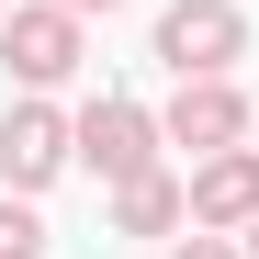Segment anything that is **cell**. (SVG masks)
<instances>
[{"label": "cell", "instance_id": "10", "mask_svg": "<svg viewBox=\"0 0 259 259\" xmlns=\"http://www.w3.org/2000/svg\"><path fill=\"white\" fill-rule=\"evenodd\" d=\"M68 12H113V0H68Z\"/></svg>", "mask_w": 259, "mask_h": 259}, {"label": "cell", "instance_id": "4", "mask_svg": "<svg viewBox=\"0 0 259 259\" xmlns=\"http://www.w3.org/2000/svg\"><path fill=\"white\" fill-rule=\"evenodd\" d=\"M0 68H12L23 91H57V79L79 68V12H68V0H34V12H12V23H0Z\"/></svg>", "mask_w": 259, "mask_h": 259}, {"label": "cell", "instance_id": "6", "mask_svg": "<svg viewBox=\"0 0 259 259\" xmlns=\"http://www.w3.org/2000/svg\"><path fill=\"white\" fill-rule=\"evenodd\" d=\"M192 226H214V237H248L259 226V147H214L192 169Z\"/></svg>", "mask_w": 259, "mask_h": 259}, {"label": "cell", "instance_id": "12", "mask_svg": "<svg viewBox=\"0 0 259 259\" xmlns=\"http://www.w3.org/2000/svg\"><path fill=\"white\" fill-rule=\"evenodd\" d=\"M0 23H12V0H0Z\"/></svg>", "mask_w": 259, "mask_h": 259}, {"label": "cell", "instance_id": "7", "mask_svg": "<svg viewBox=\"0 0 259 259\" xmlns=\"http://www.w3.org/2000/svg\"><path fill=\"white\" fill-rule=\"evenodd\" d=\"M113 226L124 237H169V226H192V192L169 169H136V181H113Z\"/></svg>", "mask_w": 259, "mask_h": 259}, {"label": "cell", "instance_id": "5", "mask_svg": "<svg viewBox=\"0 0 259 259\" xmlns=\"http://www.w3.org/2000/svg\"><path fill=\"white\" fill-rule=\"evenodd\" d=\"M158 124H169V147H192V158H214V147H248V91H237V79H181Z\"/></svg>", "mask_w": 259, "mask_h": 259}, {"label": "cell", "instance_id": "1", "mask_svg": "<svg viewBox=\"0 0 259 259\" xmlns=\"http://www.w3.org/2000/svg\"><path fill=\"white\" fill-rule=\"evenodd\" d=\"M248 57V12L237 0H169L158 12V68L169 79H237Z\"/></svg>", "mask_w": 259, "mask_h": 259}, {"label": "cell", "instance_id": "3", "mask_svg": "<svg viewBox=\"0 0 259 259\" xmlns=\"http://www.w3.org/2000/svg\"><path fill=\"white\" fill-rule=\"evenodd\" d=\"M158 147H169V124H158L147 102H124V91H102L91 113H79V158H91L102 181H136V169H158Z\"/></svg>", "mask_w": 259, "mask_h": 259}, {"label": "cell", "instance_id": "2", "mask_svg": "<svg viewBox=\"0 0 259 259\" xmlns=\"http://www.w3.org/2000/svg\"><path fill=\"white\" fill-rule=\"evenodd\" d=\"M68 158H79V113H57V102H12L0 113V192H46Z\"/></svg>", "mask_w": 259, "mask_h": 259}, {"label": "cell", "instance_id": "8", "mask_svg": "<svg viewBox=\"0 0 259 259\" xmlns=\"http://www.w3.org/2000/svg\"><path fill=\"white\" fill-rule=\"evenodd\" d=\"M0 259H46V214H34V192H0Z\"/></svg>", "mask_w": 259, "mask_h": 259}, {"label": "cell", "instance_id": "9", "mask_svg": "<svg viewBox=\"0 0 259 259\" xmlns=\"http://www.w3.org/2000/svg\"><path fill=\"white\" fill-rule=\"evenodd\" d=\"M169 259H248V248H237V237H214V226H192V237L169 248Z\"/></svg>", "mask_w": 259, "mask_h": 259}, {"label": "cell", "instance_id": "11", "mask_svg": "<svg viewBox=\"0 0 259 259\" xmlns=\"http://www.w3.org/2000/svg\"><path fill=\"white\" fill-rule=\"evenodd\" d=\"M248 259H259V226H248Z\"/></svg>", "mask_w": 259, "mask_h": 259}]
</instances>
